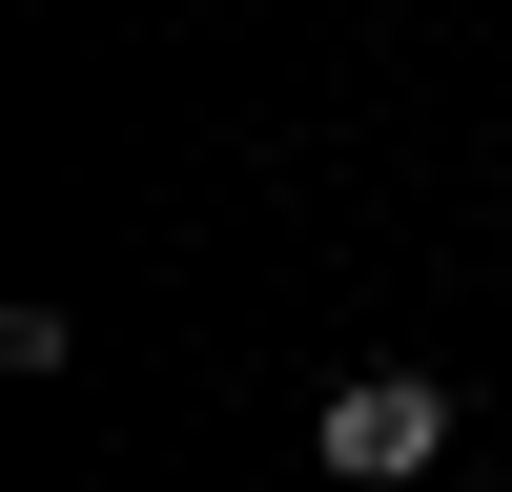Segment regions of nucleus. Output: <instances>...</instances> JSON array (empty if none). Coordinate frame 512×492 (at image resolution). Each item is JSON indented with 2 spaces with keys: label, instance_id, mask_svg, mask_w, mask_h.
<instances>
[{
  "label": "nucleus",
  "instance_id": "f257e3e1",
  "mask_svg": "<svg viewBox=\"0 0 512 492\" xmlns=\"http://www.w3.org/2000/svg\"><path fill=\"white\" fill-rule=\"evenodd\" d=\"M431 451H451V390H431V369H349V390H328V472H349V492H410Z\"/></svg>",
  "mask_w": 512,
  "mask_h": 492
}]
</instances>
